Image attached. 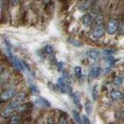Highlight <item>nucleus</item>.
Returning <instances> with one entry per match:
<instances>
[{
	"mask_svg": "<svg viewBox=\"0 0 124 124\" xmlns=\"http://www.w3.org/2000/svg\"><path fill=\"white\" fill-rule=\"evenodd\" d=\"M0 109H1V106H0Z\"/></svg>",
	"mask_w": 124,
	"mask_h": 124,
	"instance_id": "2f4dec72",
	"label": "nucleus"
},
{
	"mask_svg": "<svg viewBox=\"0 0 124 124\" xmlns=\"http://www.w3.org/2000/svg\"><path fill=\"white\" fill-rule=\"evenodd\" d=\"M87 55L93 60H97L98 57H99V53L97 51H95V50H92V51H89L87 53Z\"/></svg>",
	"mask_w": 124,
	"mask_h": 124,
	"instance_id": "f8f14e48",
	"label": "nucleus"
},
{
	"mask_svg": "<svg viewBox=\"0 0 124 124\" xmlns=\"http://www.w3.org/2000/svg\"><path fill=\"white\" fill-rule=\"evenodd\" d=\"M14 98V100L13 101H15L16 103H18V104H21L24 100H25V98H26V93H23V92H21V93H17V94H15V96L13 97Z\"/></svg>",
	"mask_w": 124,
	"mask_h": 124,
	"instance_id": "1a4fd4ad",
	"label": "nucleus"
},
{
	"mask_svg": "<svg viewBox=\"0 0 124 124\" xmlns=\"http://www.w3.org/2000/svg\"><path fill=\"white\" fill-rule=\"evenodd\" d=\"M92 93H93V100H96V98H97V96H98V93H97V88H96V86H95V87L93 89V92H92Z\"/></svg>",
	"mask_w": 124,
	"mask_h": 124,
	"instance_id": "b1692460",
	"label": "nucleus"
},
{
	"mask_svg": "<svg viewBox=\"0 0 124 124\" xmlns=\"http://www.w3.org/2000/svg\"><path fill=\"white\" fill-rule=\"evenodd\" d=\"M71 96L73 98V101H74L75 105L78 106V108H80V94H79V93L75 92V93H73V94Z\"/></svg>",
	"mask_w": 124,
	"mask_h": 124,
	"instance_id": "9b49d317",
	"label": "nucleus"
},
{
	"mask_svg": "<svg viewBox=\"0 0 124 124\" xmlns=\"http://www.w3.org/2000/svg\"><path fill=\"white\" fill-rule=\"evenodd\" d=\"M84 108H85V111H86L87 115H91L92 110H93V105H92L91 101H86V103L84 105Z\"/></svg>",
	"mask_w": 124,
	"mask_h": 124,
	"instance_id": "dca6fc26",
	"label": "nucleus"
},
{
	"mask_svg": "<svg viewBox=\"0 0 124 124\" xmlns=\"http://www.w3.org/2000/svg\"><path fill=\"white\" fill-rule=\"evenodd\" d=\"M2 71H3V67H2L1 65H0V74L2 73Z\"/></svg>",
	"mask_w": 124,
	"mask_h": 124,
	"instance_id": "cd10ccee",
	"label": "nucleus"
},
{
	"mask_svg": "<svg viewBox=\"0 0 124 124\" xmlns=\"http://www.w3.org/2000/svg\"><path fill=\"white\" fill-rule=\"evenodd\" d=\"M59 123H68L66 114H63V116H61L59 117Z\"/></svg>",
	"mask_w": 124,
	"mask_h": 124,
	"instance_id": "5701e85b",
	"label": "nucleus"
},
{
	"mask_svg": "<svg viewBox=\"0 0 124 124\" xmlns=\"http://www.w3.org/2000/svg\"><path fill=\"white\" fill-rule=\"evenodd\" d=\"M122 74H123V75H122V78H124V71H123V73H122Z\"/></svg>",
	"mask_w": 124,
	"mask_h": 124,
	"instance_id": "c85d7f7f",
	"label": "nucleus"
},
{
	"mask_svg": "<svg viewBox=\"0 0 124 124\" xmlns=\"http://www.w3.org/2000/svg\"><path fill=\"white\" fill-rule=\"evenodd\" d=\"M15 94H16V89L12 88V89L6 90L0 94V101L1 102H6V101L10 100L11 98H13L15 96Z\"/></svg>",
	"mask_w": 124,
	"mask_h": 124,
	"instance_id": "7ed1b4c3",
	"label": "nucleus"
},
{
	"mask_svg": "<svg viewBox=\"0 0 124 124\" xmlns=\"http://www.w3.org/2000/svg\"><path fill=\"white\" fill-rule=\"evenodd\" d=\"M68 41L73 45V46H76V47H80L82 46V43H81V41H79V40H77V39H73V38H70V39H68Z\"/></svg>",
	"mask_w": 124,
	"mask_h": 124,
	"instance_id": "f3484780",
	"label": "nucleus"
},
{
	"mask_svg": "<svg viewBox=\"0 0 124 124\" xmlns=\"http://www.w3.org/2000/svg\"><path fill=\"white\" fill-rule=\"evenodd\" d=\"M20 104H18V103H16L15 101H12L7 107L5 109H3L1 112H0V115H1V116L2 117H4V118H7V117H9L15 111H16L17 107L19 106Z\"/></svg>",
	"mask_w": 124,
	"mask_h": 124,
	"instance_id": "f257e3e1",
	"label": "nucleus"
},
{
	"mask_svg": "<svg viewBox=\"0 0 124 124\" xmlns=\"http://www.w3.org/2000/svg\"><path fill=\"white\" fill-rule=\"evenodd\" d=\"M116 116L118 119H124V111H118L116 113Z\"/></svg>",
	"mask_w": 124,
	"mask_h": 124,
	"instance_id": "4be33fe9",
	"label": "nucleus"
},
{
	"mask_svg": "<svg viewBox=\"0 0 124 124\" xmlns=\"http://www.w3.org/2000/svg\"><path fill=\"white\" fill-rule=\"evenodd\" d=\"M72 116H73V118H74L76 123H82V118H81V116H80V115H79V113H78V111L73 110Z\"/></svg>",
	"mask_w": 124,
	"mask_h": 124,
	"instance_id": "ddd939ff",
	"label": "nucleus"
},
{
	"mask_svg": "<svg viewBox=\"0 0 124 124\" xmlns=\"http://www.w3.org/2000/svg\"><path fill=\"white\" fill-rule=\"evenodd\" d=\"M82 123H85V124H89L90 123V120H89V118H88V116H82Z\"/></svg>",
	"mask_w": 124,
	"mask_h": 124,
	"instance_id": "393cba45",
	"label": "nucleus"
},
{
	"mask_svg": "<svg viewBox=\"0 0 124 124\" xmlns=\"http://www.w3.org/2000/svg\"><path fill=\"white\" fill-rule=\"evenodd\" d=\"M117 31H118V33H119L120 35H123L124 34V22L123 23L118 24V29H117Z\"/></svg>",
	"mask_w": 124,
	"mask_h": 124,
	"instance_id": "412c9836",
	"label": "nucleus"
},
{
	"mask_svg": "<svg viewBox=\"0 0 124 124\" xmlns=\"http://www.w3.org/2000/svg\"><path fill=\"white\" fill-rule=\"evenodd\" d=\"M105 33V26L103 24H98L93 31V38H101Z\"/></svg>",
	"mask_w": 124,
	"mask_h": 124,
	"instance_id": "20e7f679",
	"label": "nucleus"
},
{
	"mask_svg": "<svg viewBox=\"0 0 124 124\" xmlns=\"http://www.w3.org/2000/svg\"><path fill=\"white\" fill-rule=\"evenodd\" d=\"M31 103H25V104H20L18 107H17V111L19 113H24V112H27L28 109H29V106H30Z\"/></svg>",
	"mask_w": 124,
	"mask_h": 124,
	"instance_id": "2eb2a0df",
	"label": "nucleus"
},
{
	"mask_svg": "<svg viewBox=\"0 0 124 124\" xmlns=\"http://www.w3.org/2000/svg\"><path fill=\"white\" fill-rule=\"evenodd\" d=\"M110 97L113 100H120V99H123L124 93L120 91H117V90H113L110 93Z\"/></svg>",
	"mask_w": 124,
	"mask_h": 124,
	"instance_id": "423d86ee",
	"label": "nucleus"
},
{
	"mask_svg": "<svg viewBox=\"0 0 124 124\" xmlns=\"http://www.w3.org/2000/svg\"><path fill=\"white\" fill-rule=\"evenodd\" d=\"M44 52L48 54H53L54 53V47L52 46V45H47L45 46L44 48Z\"/></svg>",
	"mask_w": 124,
	"mask_h": 124,
	"instance_id": "aec40b11",
	"label": "nucleus"
},
{
	"mask_svg": "<svg viewBox=\"0 0 124 124\" xmlns=\"http://www.w3.org/2000/svg\"><path fill=\"white\" fill-rule=\"evenodd\" d=\"M35 104H36L37 106H39V107H46V108L51 107V103H50L47 99L43 98V97H38V98L35 100Z\"/></svg>",
	"mask_w": 124,
	"mask_h": 124,
	"instance_id": "6e6552de",
	"label": "nucleus"
},
{
	"mask_svg": "<svg viewBox=\"0 0 124 124\" xmlns=\"http://www.w3.org/2000/svg\"><path fill=\"white\" fill-rule=\"evenodd\" d=\"M122 77H119V76H117V77H116V78H114V84L116 85V86H121L122 85Z\"/></svg>",
	"mask_w": 124,
	"mask_h": 124,
	"instance_id": "a211bd4d",
	"label": "nucleus"
},
{
	"mask_svg": "<svg viewBox=\"0 0 124 124\" xmlns=\"http://www.w3.org/2000/svg\"><path fill=\"white\" fill-rule=\"evenodd\" d=\"M21 120H22V116H21L20 115H15V116H13L11 117V119H10L9 123L17 124V123H20V122H21Z\"/></svg>",
	"mask_w": 124,
	"mask_h": 124,
	"instance_id": "4468645a",
	"label": "nucleus"
},
{
	"mask_svg": "<svg viewBox=\"0 0 124 124\" xmlns=\"http://www.w3.org/2000/svg\"><path fill=\"white\" fill-rule=\"evenodd\" d=\"M118 21L116 19H110L107 24V27L105 29L106 32L110 34V35H113L115 34L116 31H117V29H118Z\"/></svg>",
	"mask_w": 124,
	"mask_h": 124,
	"instance_id": "f03ea898",
	"label": "nucleus"
},
{
	"mask_svg": "<svg viewBox=\"0 0 124 124\" xmlns=\"http://www.w3.org/2000/svg\"><path fill=\"white\" fill-rule=\"evenodd\" d=\"M99 74H100V68L97 67V66H95V67H93L92 70L90 71L89 77H90V78H98Z\"/></svg>",
	"mask_w": 124,
	"mask_h": 124,
	"instance_id": "9d476101",
	"label": "nucleus"
},
{
	"mask_svg": "<svg viewBox=\"0 0 124 124\" xmlns=\"http://www.w3.org/2000/svg\"><path fill=\"white\" fill-rule=\"evenodd\" d=\"M57 65H58V67H57L58 71H62V68H63V65H64V63H63V62H59Z\"/></svg>",
	"mask_w": 124,
	"mask_h": 124,
	"instance_id": "a878e982",
	"label": "nucleus"
},
{
	"mask_svg": "<svg viewBox=\"0 0 124 124\" xmlns=\"http://www.w3.org/2000/svg\"><path fill=\"white\" fill-rule=\"evenodd\" d=\"M102 6H103V0H95V2H93L92 5V15L93 16L99 15Z\"/></svg>",
	"mask_w": 124,
	"mask_h": 124,
	"instance_id": "39448f33",
	"label": "nucleus"
},
{
	"mask_svg": "<svg viewBox=\"0 0 124 124\" xmlns=\"http://www.w3.org/2000/svg\"><path fill=\"white\" fill-rule=\"evenodd\" d=\"M123 101H124V97H123Z\"/></svg>",
	"mask_w": 124,
	"mask_h": 124,
	"instance_id": "7c9ffc66",
	"label": "nucleus"
},
{
	"mask_svg": "<svg viewBox=\"0 0 124 124\" xmlns=\"http://www.w3.org/2000/svg\"><path fill=\"white\" fill-rule=\"evenodd\" d=\"M123 22H124V15H123Z\"/></svg>",
	"mask_w": 124,
	"mask_h": 124,
	"instance_id": "c756f323",
	"label": "nucleus"
},
{
	"mask_svg": "<svg viewBox=\"0 0 124 124\" xmlns=\"http://www.w3.org/2000/svg\"><path fill=\"white\" fill-rule=\"evenodd\" d=\"M11 1H12L13 5H15V6H16V5L19 3V0H11Z\"/></svg>",
	"mask_w": 124,
	"mask_h": 124,
	"instance_id": "bb28decb",
	"label": "nucleus"
},
{
	"mask_svg": "<svg viewBox=\"0 0 124 124\" xmlns=\"http://www.w3.org/2000/svg\"><path fill=\"white\" fill-rule=\"evenodd\" d=\"M93 22V16L92 14H86L82 17V23L85 26H90Z\"/></svg>",
	"mask_w": 124,
	"mask_h": 124,
	"instance_id": "0eeeda50",
	"label": "nucleus"
},
{
	"mask_svg": "<svg viewBox=\"0 0 124 124\" xmlns=\"http://www.w3.org/2000/svg\"><path fill=\"white\" fill-rule=\"evenodd\" d=\"M75 75H76V77L78 78H80V77H81V75H82V70H81V68H80L79 66L75 67Z\"/></svg>",
	"mask_w": 124,
	"mask_h": 124,
	"instance_id": "6ab92c4d",
	"label": "nucleus"
}]
</instances>
